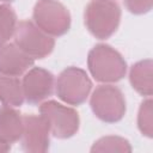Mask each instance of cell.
Masks as SVG:
<instances>
[{"label":"cell","instance_id":"obj_16","mask_svg":"<svg viewBox=\"0 0 153 153\" xmlns=\"http://www.w3.org/2000/svg\"><path fill=\"white\" fill-rule=\"evenodd\" d=\"M153 102L148 97L145 99L139 108L137 112V127L142 135L147 137L153 136V109H152Z\"/></svg>","mask_w":153,"mask_h":153},{"label":"cell","instance_id":"obj_6","mask_svg":"<svg viewBox=\"0 0 153 153\" xmlns=\"http://www.w3.org/2000/svg\"><path fill=\"white\" fill-rule=\"evenodd\" d=\"M13 38V43L33 60L44 59L53 51L55 47L54 38L41 30L31 20L19 22L17 24Z\"/></svg>","mask_w":153,"mask_h":153},{"label":"cell","instance_id":"obj_3","mask_svg":"<svg viewBox=\"0 0 153 153\" xmlns=\"http://www.w3.org/2000/svg\"><path fill=\"white\" fill-rule=\"evenodd\" d=\"M90 105L97 118L105 123H115L121 121L127 110L124 94L120 87L104 84L92 92Z\"/></svg>","mask_w":153,"mask_h":153},{"label":"cell","instance_id":"obj_7","mask_svg":"<svg viewBox=\"0 0 153 153\" xmlns=\"http://www.w3.org/2000/svg\"><path fill=\"white\" fill-rule=\"evenodd\" d=\"M39 114L48 122L50 134L57 139L72 137L79 129L80 118L76 110L56 100L43 102L39 106Z\"/></svg>","mask_w":153,"mask_h":153},{"label":"cell","instance_id":"obj_9","mask_svg":"<svg viewBox=\"0 0 153 153\" xmlns=\"http://www.w3.org/2000/svg\"><path fill=\"white\" fill-rule=\"evenodd\" d=\"M22 86L24 99L31 105H37L51 96L55 86V79L53 73L48 69L42 67H31L24 73Z\"/></svg>","mask_w":153,"mask_h":153},{"label":"cell","instance_id":"obj_15","mask_svg":"<svg viewBox=\"0 0 153 153\" xmlns=\"http://www.w3.org/2000/svg\"><path fill=\"white\" fill-rule=\"evenodd\" d=\"M17 24L14 10L8 4H0V45L7 43L13 37Z\"/></svg>","mask_w":153,"mask_h":153},{"label":"cell","instance_id":"obj_18","mask_svg":"<svg viewBox=\"0 0 153 153\" xmlns=\"http://www.w3.org/2000/svg\"><path fill=\"white\" fill-rule=\"evenodd\" d=\"M11 149V143L2 140L0 137V153H5V152H8Z\"/></svg>","mask_w":153,"mask_h":153},{"label":"cell","instance_id":"obj_14","mask_svg":"<svg viewBox=\"0 0 153 153\" xmlns=\"http://www.w3.org/2000/svg\"><path fill=\"white\" fill-rule=\"evenodd\" d=\"M91 152L94 153H104V152H120V153H127L131 152V146L129 141L124 137L116 136V135H109L103 136L98 139L91 147Z\"/></svg>","mask_w":153,"mask_h":153},{"label":"cell","instance_id":"obj_12","mask_svg":"<svg viewBox=\"0 0 153 153\" xmlns=\"http://www.w3.org/2000/svg\"><path fill=\"white\" fill-rule=\"evenodd\" d=\"M23 131V115L13 106L0 108V137L10 143L20 140Z\"/></svg>","mask_w":153,"mask_h":153},{"label":"cell","instance_id":"obj_17","mask_svg":"<svg viewBox=\"0 0 153 153\" xmlns=\"http://www.w3.org/2000/svg\"><path fill=\"white\" fill-rule=\"evenodd\" d=\"M124 5L133 14H145L152 10L153 0H124Z\"/></svg>","mask_w":153,"mask_h":153},{"label":"cell","instance_id":"obj_8","mask_svg":"<svg viewBox=\"0 0 153 153\" xmlns=\"http://www.w3.org/2000/svg\"><path fill=\"white\" fill-rule=\"evenodd\" d=\"M22 148L29 153H43L49 149L50 129L45 118L39 115H23Z\"/></svg>","mask_w":153,"mask_h":153},{"label":"cell","instance_id":"obj_1","mask_svg":"<svg viewBox=\"0 0 153 153\" xmlns=\"http://www.w3.org/2000/svg\"><path fill=\"white\" fill-rule=\"evenodd\" d=\"M87 67L91 75L99 82L111 84L122 80L127 73L123 56L109 44L94 45L87 55Z\"/></svg>","mask_w":153,"mask_h":153},{"label":"cell","instance_id":"obj_4","mask_svg":"<svg viewBox=\"0 0 153 153\" xmlns=\"http://www.w3.org/2000/svg\"><path fill=\"white\" fill-rule=\"evenodd\" d=\"M92 88V81L87 73L79 67H67L55 82L57 97L69 105H81L86 102Z\"/></svg>","mask_w":153,"mask_h":153},{"label":"cell","instance_id":"obj_2","mask_svg":"<svg viewBox=\"0 0 153 153\" xmlns=\"http://www.w3.org/2000/svg\"><path fill=\"white\" fill-rule=\"evenodd\" d=\"M88 32L98 39L111 37L121 22V8L114 0H91L84 13Z\"/></svg>","mask_w":153,"mask_h":153},{"label":"cell","instance_id":"obj_5","mask_svg":"<svg viewBox=\"0 0 153 153\" xmlns=\"http://www.w3.org/2000/svg\"><path fill=\"white\" fill-rule=\"evenodd\" d=\"M32 18L33 23L51 37L63 36L71 27L69 11L56 0H38Z\"/></svg>","mask_w":153,"mask_h":153},{"label":"cell","instance_id":"obj_11","mask_svg":"<svg viewBox=\"0 0 153 153\" xmlns=\"http://www.w3.org/2000/svg\"><path fill=\"white\" fill-rule=\"evenodd\" d=\"M153 62L146 59L134 63L129 72V81L131 87L145 97H151L153 92Z\"/></svg>","mask_w":153,"mask_h":153},{"label":"cell","instance_id":"obj_13","mask_svg":"<svg viewBox=\"0 0 153 153\" xmlns=\"http://www.w3.org/2000/svg\"><path fill=\"white\" fill-rule=\"evenodd\" d=\"M24 100L22 80L18 76L0 74V102L4 105L18 108Z\"/></svg>","mask_w":153,"mask_h":153},{"label":"cell","instance_id":"obj_10","mask_svg":"<svg viewBox=\"0 0 153 153\" xmlns=\"http://www.w3.org/2000/svg\"><path fill=\"white\" fill-rule=\"evenodd\" d=\"M35 60L26 55L14 43L0 45V74L10 76L24 75L33 66Z\"/></svg>","mask_w":153,"mask_h":153},{"label":"cell","instance_id":"obj_19","mask_svg":"<svg viewBox=\"0 0 153 153\" xmlns=\"http://www.w3.org/2000/svg\"><path fill=\"white\" fill-rule=\"evenodd\" d=\"M11 1H13V0H0V2H4V4H6V2H11Z\"/></svg>","mask_w":153,"mask_h":153}]
</instances>
